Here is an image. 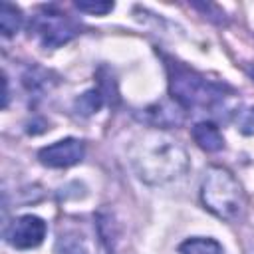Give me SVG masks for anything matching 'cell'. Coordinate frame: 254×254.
<instances>
[{
  "label": "cell",
  "instance_id": "1",
  "mask_svg": "<svg viewBox=\"0 0 254 254\" xmlns=\"http://www.w3.org/2000/svg\"><path fill=\"white\" fill-rule=\"evenodd\" d=\"M129 161L135 175L147 185L171 183L183 177L189 169L185 147L159 129L145 131L131 143Z\"/></svg>",
  "mask_w": 254,
  "mask_h": 254
},
{
  "label": "cell",
  "instance_id": "2",
  "mask_svg": "<svg viewBox=\"0 0 254 254\" xmlns=\"http://www.w3.org/2000/svg\"><path fill=\"white\" fill-rule=\"evenodd\" d=\"M200 200L214 216L236 220L244 210V196L238 181L224 167H208L200 185Z\"/></svg>",
  "mask_w": 254,
  "mask_h": 254
},
{
  "label": "cell",
  "instance_id": "3",
  "mask_svg": "<svg viewBox=\"0 0 254 254\" xmlns=\"http://www.w3.org/2000/svg\"><path fill=\"white\" fill-rule=\"evenodd\" d=\"M169 89L183 109H212L224 97L220 85L181 64H169Z\"/></svg>",
  "mask_w": 254,
  "mask_h": 254
},
{
  "label": "cell",
  "instance_id": "4",
  "mask_svg": "<svg viewBox=\"0 0 254 254\" xmlns=\"http://www.w3.org/2000/svg\"><path fill=\"white\" fill-rule=\"evenodd\" d=\"M34 32L46 48H60L77 34V28L65 14L54 8H46L42 14L36 16Z\"/></svg>",
  "mask_w": 254,
  "mask_h": 254
},
{
  "label": "cell",
  "instance_id": "5",
  "mask_svg": "<svg viewBox=\"0 0 254 254\" xmlns=\"http://www.w3.org/2000/svg\"><path fill=\"white\" fill-rule=\"evenodd\" d=\"M46 230H48V226L40 216L24 214V216H18L8 226L6 240L18 250H30V248H36L44 242Z\"/></svg>",
  "mask_w": 254,
  "mask_h": 254
},
{
  "label": "cell",
  "instance_id": "6",
  "mask_svg": "<svg viewBox=\"0 0 254 254\" xmlns=\"http://www.w3.org/2000/svg\"><path fill=\"white\" fill-rule=\"evenodd\" d=\"M85 155V147L79 139H73V137H67V139H62V141H56L44 149H40L38 153V159L44 167H50V169H67V167H73L77 163H81Z\"/></svg>",
  "mask_w": 254,
  "mask_h": 254
},
{
  "label": "cell",
  "instance_id": "7",
  "mask_svg": "<svg viewBox=\"0 0 254 254\" xmlns=\"http://www.w3.org/2000/svg\"><path fill=\"white\" fill-rule=\"evenodd\" d=\"M190 133H192L194 143L206 153H216V151H220L224 147L222 133L212 121H198L196 125H192Z\"/></svg>",
  "mask_w": 254,
  "mask_h": 254
},
{
  "label": "cell",
  "instance_id": "8",
  "mask_svg": "<svg viewBox=\"0 0 254 254\" xmlns=\"http://www.w3.org/2000/svg\"><path fill=\"white\" fill-rule=\"evenodd\" d=\"M183 107L179 103L175 105H167V103H157L153 107H149L145 113L149 115L153 125L159 127H167V125H179L183 121Z\"/></svg>",
  "mask_w": 254,
  "mask_h": 254
},
{
  "label": "cell",
  "instance_id": "9",
  "mask_svg": "<svg viewBox=\"0 0 254 254\" xmlns=\"http://www.w3.org/2000/svg\"><path fill=\"white\" fill-rule=\"evenodd\" d=\"M179 254H224L222 246L214 238H189L179 246Z\"/></svg>",
  "mask_w": 254,
  "mask_h": 254
},
{
  "label": "cell",
  "instance_id": "10",
  "mask_svg": "<svg viewBox=\"0 0 254 254\" xmlns=\"http://www.w3.org/2000/svg\"><path fill=\"white\" fill-rule=\"evenodd\" d=\"M22 26V12L20 8H16L14 4L10 2H2L0 4V30L2 34L8 38V36H14Z\"/></svg>",
  "mask_w": 254,
  "mask_h": 254
},
{
  "label": "cell",
  "instance_id": "11",
  "mask_svg": "<svg viewBox=\"0 0 254 254\" xmlns=\"http://www.w3.org/2000/svg\"><path fill=\"white\" fill-rule=\"evenodd\" d=\"M56 254H87V246L81 234L64 232L56 240Z\"/></svg>",
  "mask_w": 254,
  "mask_h": 254
},
{
  "label": "cell",
  "instance_id": "12",
  "mask_svg": "<svg viewBox=\"0 0 254 254\" xmlns=\"http://www.w3.org/2000/svg\"><path fill=\"white\" fill-rule=\"evenodd\" d=\"M101 105H103V95L97 89H89L75 99V109L81 115H93L99 111Z\"/></svg>",
  "mask_w": 254,
  "mask_h": 254
},
{
  "label": "cell",
  "instance_id": "13",
  "mask_svg": "<svg viewBox=\"0 0 254 254\" xmlns=\"http://www.w3.org/2000/svg\"><path fill=\"white\" fill-rule=\"evenodd\" d=\"M79 12H85V14H95V16H103V14H107V12H111L113 10V2H103V0H77L75 4H73Z\"/></svg>",
  "mask_w": 254,
  "mask_h": 254
},
{
  "label": "cell",
  "instance_id": "14",
  "mask_svg": "<svg viewBox=\"0 0 254 254\" xmlns=\"http://www.w3.org/2000/svg\"><path fill=\"white\" fill-rule=\"evenodd\" d=\"M236 125L240 133L244 135H254V107H248L236 115Z\"/></svg>",
  "mask_w": 254,
  "mask_h": 254
}]
</instances>
